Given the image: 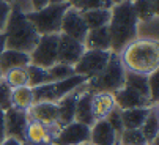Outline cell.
I'll return each mask as SVG.
<instances>
[{
	"mask_svg": "<svg viewBox=\"0 0 159 145\" xmlns=\"http://www.w3.org/2000/svg\"><path fill=\"white\" fill-rule=\"evenodd\" d=\"M132 7H134L135 14H137L139 22L157 17V13H159L157 0H134Z\"/></svg>",
	"mask_w": 159,
	"mask_h": 145,
	"instance_id": "obj_26",
	"label": "cell"
},
{
	"mask_svg": "<svg viewBox=\"0 0 159 145\" xmlns=\"http://www.w3.org/2000/svg\"><path fill=\"white\" fill-rule=\"evenodd\" d=\"M113 100H115L117 107L121 110L125 109H134V107H151L154 106L148 96H143L142 93L135 91L126 85H123L118 91L113 93Z\"/></svg>",
	"mask_w": 159,
	"mask_h": 145,
	"instance_id": "obj_14",
	"label": "cell"
},
{
	"mask_svg": "<svg viewBox=\"0 0 159 145\" xmlns=\"http://www.w3.org/2000/svg\"><path fill=\"white\" fill-rule=\"evenodd\" d=\"M68 0H49V3H52V5H57V3H66Z\"/></svg>",
	"mask_w": 159,
	"mask_h": 145,
	"instance_id": "obj_41",
	"label": "cell"
},
{
	"mask_svg": "<svg viewBox=\"0 0 159 145\" xmlns=\"http://www.w3.org/2000/svg\"><path fill=\"white\" fill-rule=\"evenodd\" d=\"M128 2H134V0H128Z\"/></svg>",
	"mask_w": 159,
	"mask_h": 145,
	"instance_id": "obj_46",
	"label": "cell"
},
{
	"mask_svg": "<svg viewBox=\"0 0 159 145\" xmlns=\"http://www.w3.org/2000/svg\"><path fill=\"white\" fill-rule=\"evenodd\" d=\"M88 142H90V128L82 123L73 122L60 128V131L52 140V145H82Z\"/></svg>",
	"mask_w": 159,
	"mask_h": 145,
	"instance_id": "obj_11",
	"label": "cell"
},
{
	"mask_svg": "<svg viewBox=\"0 0 159 145\" xmlns=\"http://www.w3.org/2000/svg\"><path fill=\"white\" fill-rule=\"evenodd\" d=\"M29 118L36 120L41 125L48 126L54 131H60L57 122H58V109L57 103H49V101H41V103H33L32 107L27 110Z\"/></svg>",
	"mask_w": 159,
	"mask_h": 145,
	"instance_id": "obj_13",
	"label": "cell"
},
{
	"mask_svg": "<svg viewBox=\"0 0 159 145\" xmlns=\"http://www.w3.org/2000/svg\"><path fill=\"white\" fill-rule=\"evenodd\" d=\"M107 123L112 126V129L115 131V134H117V140H118V137H120V134L123 133V122H121V109L120 107H113L112 109V112L107 115Z\"/></svg>",
	"mask_w": 159,
	"mask_h": 145,
	"instance_id": "obj_33",
	"label": "cell"
},
{
	"mask_svg": "<svg viewBox=\"0 0 159 145\" xmlns=\"http://www.w3.org/2000/svg\"><path fill=\"white\" fill-rule=\"evenodd\" d=\"M5 139V110L0 109V142Z\"/></svg>",
	"mask_w": 159,
	"mask_h": 145,
	"instance_id": "obj_38",
	"label": "cell"
},
{
	"mask_svg": "<svg viewBox=\"0 0 159 145\" xmlns=\"http://www.w3.org/2000/svg\"><path fill=\"white\" fill-rule=\"evenodd\" d=\"M88 79L79 74H74L68 79L57 81V82H49V84H43L38 87H33V103H41V101H49V103H57L60 101L63 96L70 95L74 91L77 87L85 84Z\"/></svg>",
	"mask_w": 159,
	"mask_h": 145,
	"instance_id": "obj_6",
	"label": "cell"
},
{
	"mask_svg": "<svg viewBox=\"0 0 159 145\" xmlns=\"http://www.w3.org/2000/svg\"><path fill=\"white\" fill-rule=\"evenodd\" d=\"M70 8V3H57L52 5L49 3L48 7H44L43 10L38 11H29L27 19L32 22V26L35 27V30L38 32V35H54V33H60V27H61V19L65 11Z\"/></svg>",
	"mask_w": 159,
	"mask_h": 145,
	"instance_id": "obj_5",
	"label": "cell"
},
{
	"mask_svg": "<svg viewBox=\"0 0 159 145\" xmlns=\"http://www.w3.org/2000/svg\"><path fill=\"white\" fill-rule=\"evenodd\" d=\"M3 33L7 40V49H14L25 54L33 51L39 40V35L27 19V14L16 5H11V13Z\"/></svg>",
	"mask_w": 159,
	"mask_h": 145,
	"instance_id": "obj_3",
	"label": "cell"
},
{
	"mask_svg": "<svg viewBox=\"0 0 159 145\" xmlns=\"http://www.w3.org/2000/svg\"><path fill=\"white\" fill-rule=\"evenodd\" d=\"M117 145H148L140 129H123Z\"/></svg>",
	"mask_w": 159,
	"mask_h": 145,
	"instance_id": "obj_31",
	"label": "cell"
},
{
	"mask_svg": "<svg viewBox=\"0 0 159 145\" xmlns=\"http://www.w3.org/2000/svg\"><path fill=\"white\" fill-rule=\"evenodd\" d=\"M30 65V57L25 52L14 51V49H5L0 55V71L7 72L8 69L13 68H20V66H27Z\"/></svg>",
	"mask_w": 159,
	"mask_h": 145,
	"instance_id": "obj_21",
	"label": "cell"
},
{
	"mask_svg": "<svg viewBox=\"0 0 159 145\" xmlns=\"http://www.w3.org/2000/svg\"><path fill=\"white\" fill-rule=\"evenodd\" d=\"M60 33L70 36L79 43L85 41V36L88 33V27L82 17V13L74 10V8H68L63 14L61 19V27H60Z\"/></svg>",
	"mask_w": 159,
	"mask_h": 145,
	"instance_id": "obj_9",
	"label": "cell"
},
{
	"mask_svg": "<svg viewBox=\"0 0 159 145\" xmlns=\"http://www.w3.org/2000/svg\"><path fill=\"white\" fill-rule=\"evenodd\" d=\"M2 79H3L11 88H17V87L27 85V84H29L27 66H20V68L8 69L7 72H3V74H2Z\"/></svg>",
	"mask_w": 159,
	"mask_h": 145,
	"instance_id": "obj_28",
	"label": "cell"
},
{
	"mask_svg": "<svg viewBox=\"0 0 159 145\" xmlns=\"http://www.w3.org/2000/svg\"><path fill=\"white\" fill-rule=\"evenodd\" d=\"M0 79H2V71H0Z\"/></svg>",
	"mask_w": 159,
	"mask_h": 145,
	"instance_id": "obj_44",
	"label": "cell"
},
{
	"mask_svg": "<svg viewBox=\"0 0 159 145\" xmlns=\"http://www.w3.org/2000/svg\"><path fill=\"white\" fill-rule=\"evenodd\" d=\"M137 14L134 11L132 2L117 3L110 8L109 33H110V51L113 54H120L125 47L137 40Z\"/></svg>",
	"mask_w": 159,
	"mask_h": 145,
	"instance_id": "obj_1",
	"label": "cell"
},
{
	"mask_svg": "<svg viewBox=\"0 0 159 145\" xmlns=\"http://www.w3.org/2000/svg\"><path fill=\"white\" fill-rule=\"evenodd\" d=\"M30 5H32V11H38L43 10L44 7H48L49 0H30Z\"/></svg>",
	"mask_w": 159,
	"mask_h": 145,
	"instance_id": "obj_37",
	"label": "cell"
},
{
	"mask_svg": "<svg viewBox=\"0 0 159 145\" xmlns=\"http://www.w3.org/2000/svg\"><path fill=\"white\" fill-rule=\"evenodd\" d=\"M33 104V91L29 85L11 90V107L19 110H29Z\"/></svg>",
	"mask_w": 159,
	"mask_h": 145,
	"instance_id": "obj_24",
	"label": "cell"
},
{
	"mask_svg": "<svg viewBox=\"0 0 159 145\" xmlns=\"http://www.w3.org/2000/svg\"><path fill=\"white\" fill-rule=\"evenodd\" d=\"M11 13V3H5L0 2V32H3L7 27V22Z\"/></svg>",
	"mask_w": 159,
	"mask_h": 145,
	"instance_id": "obj_36",
	"label": "cell"
},
{
	"mask_svg": "<svg viewBox=\"0 0 159 145\" xmlns=\"http://www.w3.org/2000/svg\"><path fill=\"white\" fill-rule=\"evenodd\" d=\"M85 52L84 43H79L63 33H58V49H57V62L74 66L82 54Z\"/></svg>",
	"mask_w": 159,
	"mask_h": 145,
	"instance_id": "obj_12",
	"label": "cell"
},
{
	"mask_svg": "<svg viewBox=\"0 0 159 145\" xmlns=\"http://www.w3.org/2000/svg\"><path fill=\"white\" fill-rule=\"evenodd\" d=\"M29 123V114L25 110H19L10 107L5 110V137L16 139L25 143V129Z\"/></svg>",
	"mask_w": 159,
	"mask_h": 145,
	"instance_id": "obj_10",
	"label": "cell"
},
{
	"mask_svg": "<svg viewBox=\"0 0 159 145\" xmlns=\"http://www.w3.org/2000/svg\"><path fill=\"white\" fill-rule=\"evenodd\" d=\"M126 71L150 76L159 69V44L150 40H134L118 54Z\"/></svg>",
	"mask_w": 159,
	"mask_h": 145,
	"instance_id": "obj_2",
	"label": "cell"
},
{
	"mask_svg": "<svg viewBox=\"0 0 159 145\" xmlns=\"http://www.w3.org/2000/svg\"><path fill=\"white\" fill-rule=\"evenodd\" d=\"M125 66L121 63V58L118 54H110V58L102 71H99L96 76L88 79L85 84H82V90L90 93H115L125 85Z\"/></svg>",
	"mask_w": 159,
	"mask_h": 145,
	"instance_id": "obj_4",
	"label": "cell"
},
{
	"mask_svg": "<svg viewBox=\"0 0 159 145\" xmlns=\"http://www.w3.org/2000/svg\"><path fill=\"white\" fill-rule=\"evenodd\" d=\"M80 95V87H77L74 91L70 95L63 96L60 101H57V109H58V128H63L74 122V110H76V103Z\"/></svg>",
	"mask_w": 159,
	"mask_h": 145,
	"instance_id": "obj_16",
	"label": "cell"
},
{
	"mask_svg": "<svg viewBox=\"0 0 159 145\" xmlns=\"http://www.w3.org/2000/svg\"><path fill=\"white\" fill-rule=\"evenodd\" d=\"M11 87L3 81L0 79V109H10L11 107Z\"/></svg>",
	"mask_w": 159,
	"mask_h": 145,
	"instance_id": "obj_34",
	"label": "cell"
},
{
	"mask_svg": "<svg viewBox=\"0 0 159 145\" xmlns=\"http://www.w3.org/2000/svg\"><path fill=\"white\" fill-rule=\"evenodd\" d=\"M115 106L117 104L112 93H106V91L92 93V112L95 117V122L96 120H106Z\"/></svg>",
	"mask_w": 159,
	"mask_h": 145,
	"instance_id": "obj_19",
	"label": "cell"
},
{
	"mask_svg": "<svg viewBox=\"0 0 159 145\" xmlns=\"http://www.w3.org/2000/svg\"><path fill=\"white\" fill-rule=\"evenodd\" d=\"M7 49V40H5V33L0 32V55H2V52Z\"/></svg>",
	"mask_w": 159,
	"mask_h": 145,
	"instance_id": "obj_40",
	"label": "cell"
},
{
	"mask_svg": "<svg viewBox=\"0 0 159 145\" xmlns=\"http://www.w3.org/2000/svg\"><path fill=\"white\" fill-rule=\"evenodd\" d=\"M112 51H95V49H85L79 62L74 65V72L87 79H92L99 71L104 69L110 58Z\"/></svg>",
	"mask_w": 159,
	"mask_h": 145,
	"instance_id": "obj_8",
	"label": "cell"
},
{
	"mask_svg": "<svg viewBox=\"0 0 159 145\" xmlns=\"http://www.w3.org/2000/svg\"><path fill=\"white\" fill-rule=\"evenodd\" d=\"M0 2H5V3H13V0H0Z\"/></svg>",
	"mask_w": 159,
	"mask_h": 145,
	"instance_id": "obj_43",
	"label": "cell"
},
{
	"mask_svg": "<svg viewBox=\"0 0 159 145\" xmlns=\"http://www.w3.org/2000/svg\"><path fill=\"white\" fill-rule=\"evenodd\" d=\"M74 122L82 123L88 128H92L95 123V117L92 112V93L82 90V87H80V95H79L77 103H76Z\"/></svg>",
	"mask_w": 159,
	"mask_h": 145,
	"instance_id": "obj_18",
	"label": "cell"
},
{
	"mask_svg": "<svg viewBox=\"0 0 159 145\" xmlns=\"http://www.w3.org/2000/svg\"><path fill=\"white\" fill-rule=\"evenodd\" d=\"M92 145H117V134L107 123V120H96L90 128Z\"/></svg>",
	"mask_w": 159,
	"mask_h": 145,
	"instance_id": "obj_17",
	"label": "cell"
},
{
	"mask_svg": "<svg viewBox=\"0 0 159 145\" xmlns=\"http://www.w3.org/2000/svg\"><path fill=\"white\" fill-rule=\"evenodd\" d=\"M148 90L153 104H157V71L151 72L148 76Z\"/></svg>",
	"mask_w": 159,
	"mask_h": 145,
	"instance_id": "obj_35",
	"label": "cell"
},
{
	"mask_svg": "<svg viewBox=\"0 0 159 145\" xmlns=\"http://www.w3.org/2000/svg\"><path fill=\"white\" fill-rule=\"evenodd\" d=\"M48 72H49V77H51V82H57V81H63V79H68L74 76V66L71 65H65V63H55L52 65L51 68H48Z\"/></svg>",
	"mask_w": 159,
	"mask_h": 145,
	"instance_id": "obj_32",
	"label": "cell"
},
{
	"mask_svg": "<svg viewBox=\"0 0 159 145\" xmlns=\"http://www.w3.org/2000/svg\"><path fill=\"white\" fill-rule=\"evenodd\" d=\"M0 145H24V143L16 140V139H11V137H5L2 142H0Z\"/></svg>",
	"mask_w": 159,
	"mask_h": 145,
	"instance_id": "obj_39",
	"label": "cell"
},
{
	"mask_svg": "<svg viewBox=\"0 0 159 145\" xmlns=\"http://www.w3.org/2000/svg\"><path fill=\"white\" fill-rule=\"evenodd\" d=\"M57 49H58V33L41 35L33 51L29 54L30 65L48 69L57 63Z\"/></svg>",
	"mask_w": 159,
	"mask_h": 145,
	"instance_id": "obj_7",
	"label": "cell"
},
{
	"mask_svg": "<svg viewBox=\"0 0 159 145\" xmlns=\"http://www.w3.org/2000/svg\"><path fill=\"white\" fill-rule=\"evenodd\" d=\"M85 49H95V51H110V33L109 27H101L95 30H88L85 41Z\"/></svg>",
	"mask_w": 159,
	"mask_h": 145,
	"instance_id": "obj_20",
	"label": "cell"
},
{
	"mask_svg": "<svg viewBox=\"0 0 159 145\" xmlns=\"http://www.w3.org/2000/svg\"><path fill=\"white\" fill-rule=\"evenodd\" d=\"M140 131H142L143 137L147 139L148 145L159 137V110H157V104L151 106Z\"/></svg>",
	"mask_w": 159,
	"mask_h": 145,
	"instance_id": "obj_23",
	"label": "cell"
},
{
	"mask_svg": "<svg viewBox=\"0 0 159 145\" xmlns=\"http://www.w3.org/2000/svg\"><path fill=\"white\" fill-rule=\"evenodd\" d=\"M68 3L80 13L92 10H110L113 7L112 0H68Z\"/></svg>",
	"mask_w": 159,
	"mask_h": 145,
	"instance_id": "obj_27",
	"label": "cell"
},
{
	"mask_svg": "<svg viewBox=\"0 0 159 145\" xmlns=\"http://www.w3.org/2000/svg\"><path fill=\"white\" fill-rule=\"evenodd\" d=\"M121 2H125V0H112V3H113V5H117V3H121Z\"/></svg>",
	"mask_w": 159,
	"mask_h": 145,
	"instance_id": "obj_42",
	"label": "cell"
},
{
	"mask_svg": "<svg viewBox=\"0 0 159 145\" xmlns=\"http://www.w3.org/2000/svg\"><path fill=\"white\" fill-rule=\"evenodd\" d=\"M57 136V131L41 125L36 120L29 118L27 129H25V142L32 145H52L54 137Z\"/></svg>",
	"mask_w": 159,
	"mask_h": 145,
	"instance_id": "obj_15",
	"label": "cell"
},
{
	"mask_svg": "<svg viewBox=\"0 0 159 145\" xmlns=\"http://www.w3.org/2000/svg\"><path fill=\"white\" fill-rule=\"evenodd\" d=\"M24 145H32V143H27V142H25V143H24Z\"/></svg>",
	"mask_w": 159,
	"mask_h": 145,
	"instance_id": "obj_45",
	"label": "cell"
},
{
	"mask_svg": "<svg viewBox=\"0 0 159 145\" xmlns=\"http://www.w3.org/2000/svg\"><path fill=\"white\" fill-rule=\"evenodd\" d=\"M137 38L157 41V17H153L148 21H140L137 24Z\"/></svg>",
	"mask_w": 159,
	"mask_h": 145,
	"instance_id": "obj_30",
	"label": "cell"
},
{
	"mask_svg": "<svg viewBox=\"0 0 159 145\" xmlns=\"http://www.w3.org/2000/svg\"><path fill=\"white\" fill-rule=\"evenodd\" d=\"M82 17L87 24L88 30H95L109 26L110 21V10H92L82 13Z\"/></svg>",
	"mask_w": 159,
	"mask_h": 145,
	"instance_id": "obj_25",
	"label": "cell"
},
{
	"mask_svg": "<svg viewBox=\"0 0 159 145\" xmlns=\"http://www.w3.org/2000/svg\"><path fill=\"white\" fill-rule=\"evenodd\" d=\"M27 74H29V84H27V85H29L30 88L51 82V77H49L48 69L39 68V66H35V65H27Z\"/></svg>",
	"mask_w": 159,
	"mask_h": 145,
	"instance_id": "obj_29",
	"label": "cell"
},
{
	"mask_svg": "<svg viewBox=\"0 0 159 145\" xmlns=\"http://www.w3.org/2000/svg\"><path fill=\"white\" fill-rule=\"evenodd\" d=\"M151 107H134L121 110V122L125 129H140Z\"/></svg>",
	"mask_w": 159,
	"mask_h": 145,
	"instance_id": "obj_22",
	"label": "cell"
}]
</instances>
